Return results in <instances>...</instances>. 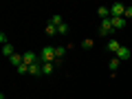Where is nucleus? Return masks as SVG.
I'll return each mask as SVG.
<instances>
[{"instance_id":"1","label":"nucleus","mask_w":132,"mask_h":99,"mask_svg":"<svg viewBox=\"0 0 132 99\" xmlns=\"http://www.w3.org/2000/svg\"><path fill=\"white\" fill-rule=\"evenodd\" d=\"M40 62L42 64H55L57 57H55V46H44L40 51Z\"/></svg>"},{"instance_id":"2","label":"nucleus","mask_w":132,"mask_h":99,"mask_svg":"<svg viewBox=\"0 0 132 99\" xmlns=\"http://www.w3.org/2000/svg\"><path fill=\"white\" fill-rule=\"evenodd\" d=\"M123 13H126V5H123V2H114V5L110 7V18H121Z\"/></svg>"},{"instance_id":"3","label":"nucleus","mask_w":132,"mask_h":99,"mask_svg":"<svg viewBox=\"0 0 132 99\" xmlns=\"http://www.w3.org/2000/svg\"><path fill=\"white\" fill-rule=\"evenodd\" d=\"M112 31H114V27H112V22H110V18L101 20V24H99V35H108V33H112Z\"/></svg>"},{"instance_id":"4","label":"nucleus","mask_w":132,"mask_h":99,"mask_svg":"<svg viewBox=\"0 0 132 99\" xmlns=\"http://www.w3.org/2000/svg\"><path fill=\"white\" fill-rule=\"evenodd\" d=\"M22 60H24V64H27V66H31V64H35V62H40V55H35L33 51H27L22 55Z\"/></svg>"},{"instance_id":"5","label":"nucleus","mask_w":132,"mask_h":99,"mask_svg":"<svg viewBox=\"0 0 132 99\" xmlns=\"http://www.w3.org/2000/svg\"><path fill=\"white\" fill-rule=\"evenodd\" d=\"M110 22H112V27H114V29H123V27L128 24V20L121 15V18H110Z\"/></svg>"},{"instance_id":"6","label":"nucleus","mask_w":132,"mask_h":99,"mask_svg":"<svg viewBox=\"0 0 132 99\" xmlns=\"http://www.w3.org/2000/svg\"><path fill=\"white\" fill-rule=\"evenodd\" d=\"M106 48H108L110 53H114V55H117V51H119V48H121V44H119L117 40H110V42L106 44Z\"/></svg>"},{"instance_id":"7","label":"nucleus","mask_w":132,"mask_h":99,"mask_svg":"<svg viewBox=\"0 0 132 99\" xmlns=\"http://www.w3.org/2000/svg\"><path fill=\"white\" fill-rule=\"evenodd\" d=\"M29 73H31V75H40V73H42V62L31 64V66H29Z\"/></svg>"},{"instance_id":"8","label":"nucleus","mask_w":132,"mask_h":99,"mask_svg":"<svg viewBox=\"0 0 132 99\" xmlns=\"http://www.w3.org/2000/svg\"><path fill=\"white\" fill-rule=\"evenodd\" d=\"M97 15H99L101 20H108V18H110V9H108V7H99V9H97Z\"/></svg>"},{"instance_id":"9","label":"nucleus","mask_w":132,"mask_h":99,"mask_svg":"<svg viewBox=\"0 0 132 99\" xmlns=\"http://www.w3.org/2000/svg\"><path fill=\"white\" fill-rule=\"evenodd\" d=\"M114 57H119V60H126V57H130V48H128V46H121V48L117 51V55H114Z\"/></svg>"},{"instance_id":"10","label":"nucleus","mask_w":132,"mask_h":99,"mask_svg":"<svg viewBox=\"0 0 132 99\" xmlns=\"http://www.w3.org/2000/svg\"><path fill=\"white\" fill-rule=\"evenodd\" d=\"M9 62H11V64H13V66H15V68H18V66H20V64H22V62H24V60H22V55H20V53H13V55H11V57H9Z\"/></svg>"},{"instance_id":"11","label":"nucleus","mask_w":132,"mask_h":99,"mask_svg":"<svg viewBox=\"0 0 132 99\" xmlns=\"http://www.w3.org/2000/svg\"><path fill=\"white\" fill-rule=\"evenodd\" d=\"M13 53H15V51H13V46H11V44H5V46H2V55H5L7 60H9Z\"/></svg>"},{"instance_id":"12","label":"nucleus","mask_w":132,"mask_h":99,"mask_svg":"<svg viewBox=\"0 0 132 99\" xmlns=\"http://www.w3.org/2000/svg\"><path fill=\"white\" fill-rule=\"evenodd\" d=\"M64 53H66V48H64V46H55V57H57V62H55V64H60V62H62Z\"/></svg>"},{"instance_id":"13","label":"nucleus","mask_w":132,"mask_h":99,"mask_svg":"<svg viewBox=\"0 0 132 99\" xmlns=\"http://www.w3.org/2000/svg\"><path fill=\"white\" fill-rule=\"evenodd\" d=\"M119 64H121V60H119V57H112V60H110V73H117Z\"/></svg>"},{"instance_id":"14","label":"nucleus","mask_w":132,"mask_h":99,"mask_svg":"<svg viewBox=\"0 0 132 99\" xmlns=\"http://www.w3.org/2000/svg\"><path fill=\"white\" fill-rule=\"evenodd\" d=\"M44 33H46V35H55V33H57V27H53V24H46Z\"/></svg>"},{"instance_id":"15","label":"nucleus","mask_w":132,"mask_h":99,"mask_svg":"<svg viewBox=\"0 0 132 99\" xmlns=\"http://www.w3.org/2000/svg\"><path fill=\"white\" fill-rule=\"evenodd\" d=\"M53 73V64H42V75H51Z\"/></svg>"},{"instance_id":"16","label":"nucleus","mask_w":132,"mask_h":99,"mask_svg":"<svg viewBox=\"0 0 132 99\" xmlns=\"http://www.w3.org/2000/svg\"><path fill=\"white\" fill-rule=\"evenodd\" d=\"M57 33H60V35H66V33H68V24H64V22H62L60 27H57Z\"/></svg>"},{"instance_id":"17","label":"nucleus","mask_w":132,"mask_h":99,"mask_svg":"<svg viewBox=\"0 0 132 99\" xmlns=\"http://www.w3.org/2000/svg\"><path fill=\"white\" fill-rule=\"evenodd\" d=\"M48 24H53V27H60V24H62V15H53Z\"/></svg>"},{"instance_id":"18","label":"nucleus","mask_w":132,"mask_h":99,"mask_svg":"<svg viewBox=\"0 0 132 99\" xmlns=\"http://www.w3.org/2000/svg\"><path fill=\"white\" fill-rule=\"evenodd\" d=\"M18 73H20V75H24V73H29V66L24 64V62H22V64L18 66Z\"/></svg>"},{"instance_id":"19","label":"nucleus","mask_w":132,"mask_h":99,"mask_svg":"<svg viewBox=\"0 0 132 99\" xmlns=\"http://www.w3.org/2000/svg\"><path fill=\"white\" fill-rule=\"evenodd\" d=\"M93 44H95V42L88 38V40H84V42H81V46H84V48H93Z\"/></svg>"},{"instance_id":"20","label":"nucleus","mask_w":132,"mask_h":99,"mask_svg":"<svg viewBox=\"0 0 132 99\" xmlns=\"http://www.w3.org/2000/svg\"><path fill=\"white\" fill-rule=\"evenodd\" d=\"M123 18H126V20H130V18H132V5H130V7H126V13H123Z\"/></svg>"},{"instance_id":"21","label":"nucleus","mask_w":132,"mask_h":99,"mask_svg":"<svg viewBox=\"0 0 132 99\" xmlns=\"http://www.w3.org/2000/svg\"><path fill=\"white\" fill-rule=\"evenodd\" d=\"M0 42H2V46H5V44H9V42H7V35H5V33H0Z\"/></svg>"}]
</instances>
